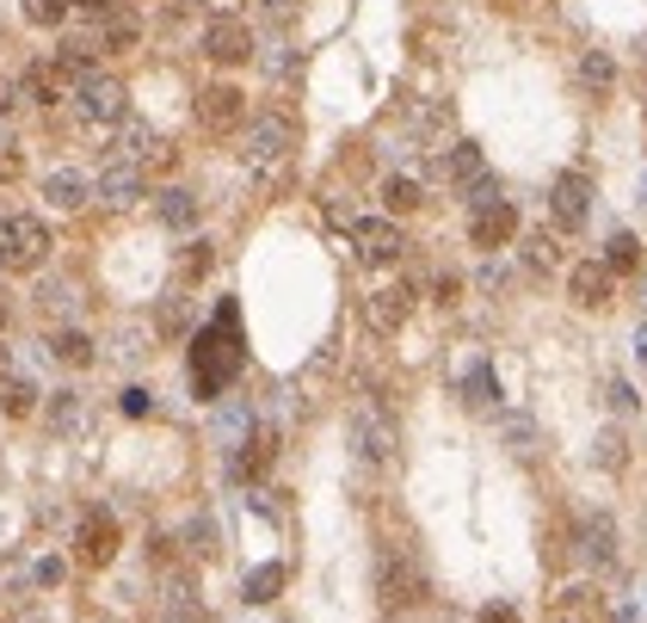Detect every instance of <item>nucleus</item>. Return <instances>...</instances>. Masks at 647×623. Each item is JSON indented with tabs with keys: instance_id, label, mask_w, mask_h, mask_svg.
<instances>
[{
	"instance_id": "f257e3e1",
	"label": "nucleus",
	"mask_w": 647,
	"mask_h": 623,
	"mask_svg": "<svg viewBox=\"0 0 647 623\" xmlns=\"http://www.w3.org/2000/svg\"><path fill=\"white\" fill-rule=\"evenodd\" d=\"M235 371H241V309L223 303L210 328L192 340V383H198L204 401H216L228 383H235Z\"/></svg>"
},
{
	"instance_id": "f03ea898",
	"label": "nucleus",
	"mask_w": 647,
	"mask_h": 623,
	"mask_svg": "<svg viewBox=\"0 0 647 623\" xmlns=\"http://www.w3.org/2000/svg\"><path fill=\"white\" fill-rule=\"evenodd\" d=\"M296 143H303V130H296L291 111H259V118L241 124V160H247L253 173L284 167V160L296 155Z\"/></svg>"
},
{
	"instance_id": "7ed1b4c3",
	"label": "nucleus",
	"mask_w": 647,
	"mask_h": 623,
	"mask_svg": "<svg viewBox=\"0 0 647 623\" xmlns=\"http://www.w3.org/2000/svg\"><path fill=\"white\" fill-rule=\"evenodd\" d=\"M50 223L43 216H0V272H38L50 260Z\"/></svg>"
},
{
	"instance_id": "20e7f679",
	"label": "nucleus",
	"mask_w": 647,
	"mask_h": 623,
	"mask_svg": "<svg viewBox=\"0 0 647 623\" xmlns=\"http://www.w3.org/2000/svg\"><path fill=\"white\" fill-rule=\"evenodd\" d=\"M75 106H80V118H87L92 130H118V124L130 118V94H124V80L106 75V68H92V75L75 87Z\"/></svg>"
},
{
	"instance_id": "39448f33",
	"label": "nucleus",
	"mask_w": 647,
	"mask_h": 623,
	"mask_svg": "<svg viewBox=\"0 0 647 623\" xmlns=\"http://www.w3.org/2000/svg\"><path fill=\"white\" fill-rule=\"evenodd\" d=\"M352 445H357V457H364V464L395 469V464H401V426H395V413L357 408V413H352Z\"/></svg>"
},
{
	"instance_id": "423d86ee",
	"label": "nucleus",
	"mask_w": 647,
	"mask_h": 623,
	"mask_svg": "<svg viewBox=\"0 0 647 623\" xmlns=\"http://www.w3.org/2000/svg\"><path fill=\"white\" fill-rule=\"evenodd\" d=\"M586 216H592V179H586L580 167L555 173V186H549V223L561 228V235H574V228H586Z\"/></svg>"
},
{
	"instance_id": "0eeeda50",
	"label": "nucleus",
	"mask_w": 647,
	"mask_h": 623,
	"mask_svg": "<svg viewBox=\"0 0 647 623\" xmlns=\"http://www.w3.org/2000/svg\"><path fill=\"white\" fill-rule=\"evenodd\" d=\"M118 160H130V167H143V173H167L173 167V143L160 130H148L143 118H124L118 124Z\"/></svg>"
},
{
	"instance_id": "6e6552de",
	"label": "nucleus",
	"mask_w": 647,
	"mask_h": 623,
	"mask_svg": "<svg viewBox=\"0 0 647 623\" xmlns=\"http://www.w3.org/2000/svg\"><path fill=\"white\" fill-rule=\"evenodd\" d=\"M75 544H80V562H87V568H111V556H118V544H124V530H118V518H111L106 506H87V513H80Z\"/></svg>"
},
{
	"instance_id": "1a4fd4ad",
	"label": "nucleus",
	"mask_w": 647,
	"mask_h": 623,
	"mask_svg": "<svg viewBox=\"0 0 647 623\" xmlns=\"http://www.w3.org/2000/svg\"><path fill=\"white\" fill-rule=\"evenodd\" d=\"M352 247L364 265H395L401 253H408V235H401L389 216H357L352 223Z\"/></svg>"
},
{
	"instance_id": "9d476101",
	"label": "nucleus",
	"mask_w": 647,
	"mask_h": 623,
	"mask_svg": "<svg viewBox=\"0 0 647 623\" xmlns=\"http://www.w3.org/2000/svg\"><path fill=\"white\" fill-rule=\"evenodd\" d=\"M92 198L111 204V211H130V204H143V198H148V173L111 155V160H106V173L92 179Z\"/></svg>"
},
{
	"instance_id": "9b49d317",
	"label": "nucleus",
	"mask_w": 647,
	"mask_h": 623,
	"mask_svg": "<svg viewBox=\"0 0 647 623\" xmlns=\"http://www.w3.org/2000/svg\"><path fill=\"white\" fill-rule=\"evenodd\" d=\"M512 235H518L512 198H493V204H476V211H469V241H476L481 253H500Z\"/></svg>"
},
{
	"instance_id": "f8f14e48",
	"label": "nucleus",
	"mask_w": 647,
	"mask_h": 623,
	"mask_svg": "<svg viewBox=\"0 0 647 623\" xmlns=\"http://www.w3.org/2000/svg\"><path fill=\"white\" fill-rule=\"evenodd\" d=\"M198 124L210 136L241 130V124H247V94H241V87H204L198 94Z\"/></svg>"
},
{
	"instance_id": "ddd939ff",
	"label": "nucleus",
	"mask_w": 647,
	"mask_h": 623,
	"mask_svg": "<svg viewBox=\"0 0 647 623\" xmlns=\"http://www.w3.org/2000/svg\"><path fill=\"white\" fill-rule=\"evenodd\" d=\"M413 315V284H376V291L364 296V321L376 333H401Z\"/></svg>"
},
{
	"instance_id": "4468645a",
	"label": "nucleus",
	"mask_w": 647,
	"mask_h": 623,
	"mask_svg": "<svg viewBox=\"0 0 647 623\" xmlns=\"http://www.w3.org/2000/svg\"><path fill=\"white\" fill-rule=\"evenodd\" d=\"M19 99H31V106H62V99H75V80H68V68L56 62H31L26 75H19Z\"/></svg>"
},
{
	"instance_id": "2eb2a0df",
	"label": "nucleus",
	"mask_w": 647,
	"mask_h": 623,
	"mask_svg": "<svg viewBox=\"0 0 647 623\" xmlns=\"http://www.w3.org/2000/svg\"><path fill=\"white\" fill-rule=\"evenodd\" d=\"M204 56H210L216 68H241L253 56V31L241 26V19H210V26H204Z\"/></svg>"
},
{
	"instance_id": "dca6fc26",
	"label": "nucleus",
	"mask_w": 647,
	"mask_h": 623,
	"mask_svg": "<svg viewBox=\"0 0 647 623\" xmlns=\"http://www.w3.org/2000/svg\"><path fill=\"white\" fill-rule=\"evenodd\" d=\"M568 296L580 309H610V296H617V279H610V265L605 260H580L568 272Z\"/></svg>"
},
{
	"instance_id": "f3484780",
	"label": "nucleus",
	"mask_w": 647,
	"mask_h": 623,
	"mask_svg": "<svg viewBox=\"0 0 647 623\" xmlns=\"http://www.w3.org/2000/svg\"><path fill=\"white\" fill-rule=\"evenodd\" d=\"M272 464H277V432L272 426H253L247 445H235V464L228 469H235V481H259Z\"/></svg>"
},
{
	"instance_id": "a211bd4d",
	"label": "nucleus",
	"mask_w": 647,
	"mask_h": 623,
	"mask_svg": "<svg viewBox=\"0 0 647 623\" xmlns=\"http://www.w3.org/2000/svg\"><path fill=\"white\" fill-rule=\"evenodd\" d=\"M376 586H383V605H413V598H420V568H413L408 556H383V568H376Z\"/></svg>"
},
{
	"instance_id": "6ab92c4d",
	"label": "nucleus",
	"mask_w": 647,
	"mask_h": 623,
	"mask_svg": "<svg viewBox=\"0 0 647 623\" xmlns=\"http://www.w3.org/2000/svg\"><path fill=\"white\" fill-rule=\"evenodd\" d=\"M481 179H488V160H481V148H476V143H457V148L444 155V186L457 192V198H469Z\"/></svg>"
},
{
	"instance_id": "aec40b11",
	"label": "nucleus",
	"mask_w": 647,
	"mask_h": 623,
	"mask_svg": "<svg viewBox=\"0 0 647 623\" xmlns=\"http://www.w3.org/2000/svg\"><path fill=\"white\" fill-rule=\"evenodd\" d=\"M580 549H586L592 568H610V562H617V525H610L605 513H586L580 518Z\"/></svg>"
},
{
	"instance_id": "412c9836",
	"label": "nucleus",
	"mask_w": 647,
	"mask_h": 623,
	"mask_svg": "<svg viewBox=\"0 0 647 623\" xmlns=\"http://www.w3.org/2000/svg\"><path fill=\"white\" fill-rule=\"evenodd\" d=\"M43 198H50L56 211H80V204L92 198V179L75 173V167H56V173H43Z\"/></svg>"
},
{
	"instance_id": "4be33fe9",
	"label": "nucleus",
	"mask_w": 647,
	"mask_h": 623,
	"mask_svg": "<svg viewBox=\"0 0 647 623\" xmlns=\"http://www.w3.org/2000/svg\"><path fill=\"white\" fill-rule=\"evenodd\" d=\"M580 87L592 99H610V87H617V62H610V50H580Z\"/></svg>"
},
{
	"instance_id": "5701e85b",
	"label": "nucleus",
	"mask_w": 647,
	"mask_h": 623,
	"mask_svg": "<svg viewBox=\"0 0 647 623\" xmlns=\"http://www.w3.org/2000/svg\"><path fill=\"white\" fill-rule=\"evenodd\" d=\"M549 623H598V593L592 586H568V593L549 605Z\"/></svg>"
},
{
	"instance_id": "b1692460",
	"label": "nucleus",
	"mask_w": 647,
	"mask_h": 623,
	"mask_svg": "<svg viewBox=\"0 0 647 623\" xmlns=\"http://www.w3.org/2000/svg\"><path fill=\"white\" fill-rule=\"evenodd\" d=\"M136 38H143V26H136V13H124V7H111V13L99 19V38H92V50H130Z\"/></svg>"
},
{
	"instance_id": "393cba45",
	"label": "nucleus",
	"mask_w": 647,
	"mask_h": 623,
	"mask_svg": "<svg viewBox=\"0 0 647 623\" xmlns=\"http://www.w3.org/2000/svg\"><path fill=\"white\" fill-rule=\"evenodd\" d=\"M155 211H160V223H167V228H198V192L167 186V192L155 198Z\"/></svg>"
},
{
	"instance_id": "a878e982",
	"label": "nucleus",
	"mask_w": 647,
	"mask_h": 623,
	"mask_svg": "<svg viewBox=\"0 0 647 623\" xmlns=\"http://www.w3.org/2000/svg\"><path fill=\"white\" fill-rule=\"evenodd\" d=\"M462 408H469V413H493V408H500V383H493L488 364H476V371L462 377Z\"/></svg>"
},
{
	"instance_id": "bb28decb",
	"label": "nucleus",
	"mask_w": 647,
	"mask_h": 623,
	"mask_svg": "<svg viewBox=\"0 0 647 623\" xmlns=\"http://www.w3.org/2000/svg\"><path fill=\"white\" fill-rule=\"evenodd\" d=\"M284 581H291V568H284V562H265V568H253V574H247L241 598H247V605H272V598L284 593Z\"/></svg>"
},
{
	"instance_id": "cd10ccee",
	"label": "nucleus",
	"mask_w": 647,
	"mask_h": 623,
	"mask_svg": "<svg viewBox=\"0 0 647 623\" xmlns=\"http://www.w3.org/2000/svg\"><path fill=\"white\" fill-rule=\"evenodd\" d=\"M50 352H56V364H68V371H87V364H92V340L80 328H56Z\"/></svg>"
},
{
	"instance_id": "c85d7f7f",
	"label": "nucleus",
	"mask_w": 647,
	"mask_h": 623,
	"mask_svg": "<svg viewBox=\"0 0 647 623\" xmlns=\"http://www.w3.org/2000/svg\"><path fill=\"white\" fill-rule=\"evenodd\" d=\"M537 445H542L537 420H530V413H506V451H512V457H537Z\"/></svg>"
},
{
	"instance_id": "c756f323",
	"label": "nucleus",
	"mask_w": 647,
	"mask_h": 623,
	"mask_svg": "<svg viewBox=\"0 0 647 623\" xmlns=\"http://www.w3.org/2000/svg\"><path fill=\"white\" fill-rule=\"evenodd\" d=\"M383 204H389V211H420V179H408V173H389V179H383Z\"/></svg>"
},
{
	"instance_id": "7c9ffc66",
	"label": "nucleus",
	"mask_w": 647,
	"mask_h": 623,
	"mask_svg": "<svg viewBox=\"0 0 647 623\" xmlns=\"http://www.w3.org/2000/svg\"><path fill=\"white\" fill-rule=\"evenodd\" d=\"M592 464H598V469H610V476H617V469L629 464V445H623V432H617V426H605V432H598V445H592Z\"/></svg>"
},
{
	"instance_id": "2f4dec72",
	"label": "nucleus",
	"mask_w": 647,
	"mask_h": 623,
	"mask_svg": "<svg viewBox=\"0 0 647 623\" xmlns=\"http://www.w3.org/2000/svg\"><path fill=\"white\" fill-rule=\"evenodd\" d=\"M605 265H610V279H617V272H641V241H635V235H610Z\"/></svg>"
},
{
	"instance_id": "473e14b6",
	"label": "nucleus",
	"mask_w": 647,
	"mask_h": 623,
	"mask_svg": "<svg viewBox=\"0 0 647 623\" xmlns=\"http://www.w3.org/2000/svg\"><path fill=\"white\" fill-rule=\"evenodd\" d=\"M0 408H7V420H26V413L38 408V389H31L26 377H13V383L0 389Z\"/></svg>"
},
{
	"instance_id": "72a5a7b5",
	"label": "nucleus",
	"mask_w": 647,
	"mask_h": 623,
	"mask_svg": "<svg viewBox=\"0 0 647 623\" xmlns=\"http://www.w3.org/2000/svg\"><path fill=\"white\" fill-rule=\"evenodd\" d=\"M26 179V148L13 143V130H0V186Z\"/></svg>"
},
{
	"instance_id": "f704fd0d",
	"label": "nucleus",
	"mask_w": 647,
	"mask_h": 623,
	"mask_svg": "<svg viewBox=\"0 0 647 623\" xmlns=\"http://www.w3.org/2000/svg\"><path fill=\"white\" fill-rule=\"evenodd\" d=\"M19 7H26V19H31V26H43V31H56L68 19V0H19Z\"/></svg>"
},
{
	"instance_id": "c9c22d12",
	"label": "nucleus",
	"mask_w": 647,
	"mask_h": 623,
	"mask_svg": "<svg viewBox=\"0 0 647 623\" xmlns=\"http://www.w3.org/2000/svg\"><path fill=\"white\" fill-rule=\"evenodd\" d=\"M555 260H561L555 235H530V241H525V265H530V272H555Z\"/></svg>"
},
{
	"instance_id": "e433bc0d",
	"label": "nucleus",
	"mask_w": 647,
	"mask_h": 623,
	"mask_svg": "<svg viewBox=\"0 0 647 623\" xmlns=\"http://www.w3.org/2000/svg\"><path fill=\"white\" fill-rule=\"evenodd\" d=\"M43 309H50V315L75 309V284H50V291H43Z\"/></svg>"
},
{
	"instance_id": "4c0bfd02",
	"label": "nucleus",
	"mask_w": 647,
	"mask_h": 623,
	"mask_svg": "<svg viewBox=\"0 0 647 623\" xmlns=\"http://www.w3.org/2000/svg\"><path fill=\"white\" fill-rule=\"evenodd\" d=\"M204 272H210V247L192 241V253H185V279H204Z\"/></svg>"
},
{
	"instance_id": "58836bf2",
	"label": "nucleus",
	"mask_w": 647,
	"mask_h": 623,
	"mask_svg": "<svg viewBox=\"0 0 647 623\" xmlns=\"http://www.w3.org/2000/svg\"><path fill=\"white\" fill-rule=\"evenodd\" d=\"M75 420H80V396H68V389H62V401H56V426L68 432Z\"/></svg>"
},
{
	"instance_id": "ea45409f",
	"label": "nucleus",
	"mask_w": 647,
	"mask_h": 623,
	"mask_svg": "<svg viewBox=\"0 0 647 623\" xmlns=\"http://www.w3.org/2000/svg\"><path fill=\"white\" fill-rule=\"evenodd\" d=\"M62 574H68V568H62L56 556H43V562H38V586H62Z\"/></svg>"
},
{
	"instance_id": "a19ab883",
	"label": "nucleus",
	"mask_w": 647,
	"mask_h": 623,
	"mask_svg": "<svg viewBox=\"0 0 647 623\" xmlns=\"http://www.w3.org/2000/svg\"><path fill=\"white\" fill-rule=\"evenodd\" d=\"M476 623H518V611H512V605H481Z\"/></svg>"
},
{
	"instance_id": "79ce46f5",
	"label": "nucleus",
	"mask_w": 647,
	"mask_h": 623,
	"mask_svg": "<svg viewBox=\"0 0 647 623\" xmlns=\"http://www.w3.org/2000/svg\"><path fill=\"white\" fill-rule=\"evenodd\" d=\"M610 408L629 413V408H635V389H629V383H610Z\"/></svg>"
},
{
	"instance_id": "37998d69",
	"label": "nucleus",
	"mask_w": 647,
	"mask_h": 623,
	"mask_svg": "<svg viewBox=\"0 0 647 623\" xmlns=\"http://www.w3.org/2000/svg\"><path fill=\"white\" fill-rule=\"evenodd\" d=\"M204 13H216V19H235L241 13V0H198Z\"/></svg>"
},
{
	"instance_id": "c03bdc74",
	"label": "nucleus",
	"mask_w": 647,
	"mask_h": 623,
	"mask_svg": "<svg viewBox=\"0 0 647 623\" xmlns=\"http://www.w3.org/2000/svg\"><path fill=\"white\" fill-rule=\"evenodd\" d=\"M68 7H80V13H92V19H106L118 0H68Z\"/></svg>"
},
{
	"instance_id": "a18cd8bd",
	"label": "nucleus",
	"mask_w": 647,
	"mask_h": 623,
	"mask_svg": "<svg viewBox=\"0 0 647 623\" xmlns=\"http://www.w3.org/2000/svg\"><path fill=\"white\" fill-rule=\"evenodd\" d=\"M124 413H148V389H124Z\"/></svg>"
},
{
	"instance_id": "49530a36",
	"label": "nucleus",
	"mask_w": 647,
	"mask_h": 623,
	"mask_svg": "<svg viewBox=\"0 0 647 623\" xmlns=\"http://www.w3.org/2000/svg\"><path fill=\"white\" fill-rule=\"evenodd\" d=\"M635 359L647 364V321H641V328H635Z\"/></svg>"
},
{
	"instance_id": "de8ad7c7",
	"label": "nucleus",
	"mask_w": 647,
	"mask_h": 623,
	"mask_svg": "<svg viewBox=\"0 0 647 623\" xmlns=\"http://www.w3.org/2000/svg\"><path fill=\"white\" fill-rule=\"evenodd\" d=\"M7 315H13V303H7V291H0V328H7Z\"/></svg>"
},
{
	"instance_id": "09e8293b",
	"label": "nucleus",
	"mask_w": 647,
	"mask_h": 623,
	"mask_svg": "<svg viewBox=\"0 0 647 623\" xmlns=\"http://www.w3.org/2000/svg\"><path fill=\"white\" fill-rule=\"evenodd\" d=\"M500 7H530V0H500Z\"/></svg>"
},
{
	"instance_id": "8fccbe9b",
	"label": "nucleus",
	"mask_w": 647,
	"mask_h": 623,
	"mask_svg": "<svg viewBox=\"0 0 647 623\" xmlns=\"http://www.w3.org/2000/svg\"><path fill=\"white\" fill-rule=\"evenodd\" d=\"M272 7H277V0H272Z\"/></svg>"
}]
</instances>
